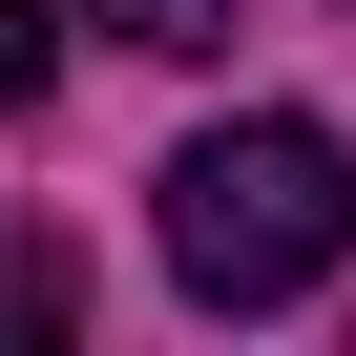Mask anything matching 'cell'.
I'll list each match as a JSON object with an SVG mask.
<instances>
[{
	"instance_id": "cell-1",
	"label": "cell",
	"mask_w": 356,
	"mask_h": 356,
	"mask_svg": "<svg viewBox=\"0 0 356 356\" xmlns=\"http://www.w3.org/2000/svg\"><path fill=\"white\" fill-rule=\"evenodd\" d=\"M335 252H356V147L314 105H231L168 147V273L210 314H293V293H335Z\"/></svg>"
},
{
	"instance_id": "cell-2",
	"label": "cell",
	"mask_w": 356,
	"mask_h": 356,
	"mask_svg": "<svg viewBox=\"0 0 356 356\" xmlns=\"http://www.w3.org/2000/svg\"><path fill=\"white\" fill-rule=\"evenodd\" d=\"M84 22H105V42H168V63H189V42H231V0H84Z\"/></svg>"
},
{
	"instance_id": "cell-3",
	"label": "cell",
	"mask_w": 356,
	"mask_h": 356,
	"mask_svg": "<svg viewBox=\"0 0 356 356\" xmlns=\"http://www.w3.org/2000/svg\"><path fill=\"white\" fill-rule=\"evenodd\" d=\"M42 63H63V22H42V0H0V126L42 105Z\"/></svg>"
},
{
	"instance_id": "cell-4",
	"label": "cell",
	"mask_w": 356,
	"mask_h": 356,
	"mask_svg": "<svg viewBox=\"0 0 356 356\" xmlns=\"http://www.w3.org/2000/svg\"><path fill=\"white\" fill-rule=\"evenodd\" d=\"M42 314H84V273L63 252H0V335H42Z\"/></svg>"
}]
</instances>
